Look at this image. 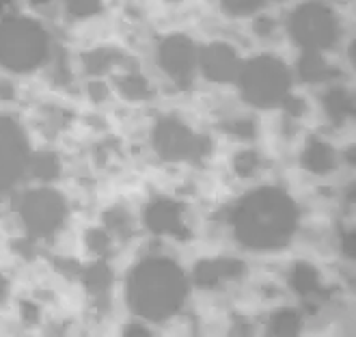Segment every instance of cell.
<instances>
[{
  "label": "cell",
  "instance_id": "6da1fadb",
  "mask_svg": "<svg viewBox=\"0 0 356 337\" xmlns=\"http://www.w3.org/2000/svg\"><path fill=\"white\" fill-rule=\"evenodd\" d=\"M296 212L287 195L266 188L250 195L238 210V238L253 249H277L285 244L294 231Z\"/></svg>",
  "mask_w": 356,
  "mask_h": 337
},
{
  "label": "cell",
  "instance_id": "7a4b0ae2",
  "mask_svg": "<svg viewBox=\"0 0 356 337\" xmlns=\"http://www.w3.org/2000/svg\"><path fill=\"white\" fill-rule=\"evenodd\" d=\"M186 294L184 277L175 264L166 260H149L136 268L130 281L132 307L152 320H162L173 313Z\"/></svg>",
  "mask_w": 356,
  "mask_h": 337
},
{
  "label": "cell",
  "instance_id": "3957f363",
  "mask_svg": "<svg viewBox=\"0 0 356 337\" xmlns=\"http://www.w3.org/2000/svg\"><path fill=\"white\" fill-rule=\"evenodd\" d=\"M48 56V35L29 17H9L0 24V63L13 72L35 70Z\"/></svg>",
  "mask_w": 356,
  "mask_h": 337
},
{
  "label": "cell",
  "instance_id": "277c9868",
  "mask_svg": "<svg viewBox=\"0 0 356 337\" xmlns=\"http://www.w3.org/2000/svg\"><path fill=\"white\" fill-rule=\"evenodd\" d=\"M289 87V74L283 63L272 56H259L242 70V89L248 102L257 107H275Z\"/></svg>",
  "mask_w": 356,
  "mask_h": 337
},
{
  "label": "cell",
  "instance_id": "5b68a950",
  "mask_svg": "<svg viewBox=\"0 0 356 337\" xmlns=\"http://www.w3.org/2000/svg\"><path fill=\"white\" fill-rule=\"evenodd\" d=\"M289 31L298 46L318 52L330 48L339 37L337 17H334V13L328 7L320 3H307L291 13Z\"/></svg>",
  "mask_w": 356,
  "mask_h": 337
},
{
  "label": "cell",
  "instance_id": "8992f818",
  "mask_svg": "<svg viewBox=\"0 0 356 337\" xmlns=\"http://www.w3.org/2000/svg\"><path fill=\"white\" fill-rule=\"evenodd\" d=\"M65 217V203L52 191H35L22 203V219L35 236H48Z\"/></svg>",
  "mask_w": 356,
  "mask_h": 337
},
{
  "label": "cell",
  "instance_id": "52a82bcc",
  "mask_svg": "<svg viewBox=\"0 0 356 337\" xmlns=\"http://www.w3.org/2000/svg\"><path fill=\"white\" fill-rule=\"evenodd\" d=\"M24 162L26 143L22 132L13 121L0 117V191L9 188L17 180Z\"/></svg>",
  "mask_w": 356,
  "mask_h": 337
},
{
  "label": "cell",
  "instance_id": "ba28073f",
  "mask_svg": "<svg viewBox=\"0 0 356 337\" xmlns=\"http://www.w3.org/2000/svg\"><path fill=\"white\" fill-rule=\"evenodd\" d=\"M160 65L175 80H188L197 65V52L188 37L175 35L162 41L160 46Z\"/></svg>",
  "mask_w": 356,
  "mask_h": 337
},
{
  "label": "cell",
  "instance_id": "9c48e42d",
  "mask_svg": "<svg viewBox=\"0 0 356 337\" xmlns=\"http://www.w3.org/2000/svg\"><path fill=\"white\" fill-rule=\"evenodd\" d=\"M156 145L164 158L175 160V158H186L193 152H197V141L193 134L188 132L179 121H162L156 132Z\"/></svg>",
  "mask_w": 356,
  "mask_h": 337
},
{
  "label": "cell",
  "instance_id": "30bf717a",
  "mask_svg": "<svg viewBox=\"0 0 356 337\" xmlns=\"http://www.w3.org/2000/svg\"><path fill=\"white\" fill-rule=\"evenodd\" d=\"M201 68L212 80H232L238 74V56L225 44H212L201 52Z\"/></svg>",
  "mask_w": 356,
  "mask_h": 337
},
{
  "label": "cell",
  "instance_id": "8fae6325",
  "mask_svg": "<svg viewBox=\"0 0 356 337\" xmlns=\"http://www.w3.org/2000/svg\"><path fill=\"white\" fill-rule=\"evenodd\" d=\"M147 223L152 229H156L158 234L162 231H175L179 227V214H177V207L171 205L169 201H160L156 203L149 214H147Z\"/></svg>",
  "mask_w": 356,
  "mask_h": 337
},
{
  "label": "cell",
  "instance_id": "7c38bea8",
  "mask_svg": "<svg viewBox=\"0 0 356 337\" xmlns=\"http://www.w3.org/2000/svg\"><path fill=\"white\" fill-rule=\"evenodd\" d=\"M302 160L311 171H316V173H326L334 166V154L324 143H311V147L305 152Z\"/></svg>",
  "mask_w": 356,
  "mask_h": 337
},
{
  "label": "cell",
  "instance_id": "4fadbf2b",
  "mask_svg": "<svg viewBox=\"0 0 356 337\" xmlns=\"http://www.w3.org/2000/svg\"><path fill=\"white\" fill-rule=\"evenodd\" d=\"M234 272H240L238 262H212V264H201L197 270V279L201 285H212L220 281L222 277H232Z\"/></svg>",
  "mask_w": 356,
  "mask_h": 337
},
{
  "label": "cell",
  "instance_id": "5bb4252c",
  "mask_svg": "<svg viewBox=\"0 0 356 337\" xmlns=\"http://www.w3.org/2000/svg\"><path fill=\"white\" fill-rule=\"evenodd\" d=\"M298 70L305 80H322L328 74V65L324 63V58L320 56L318 50H307V54L298 63Z\"/></svg>",
  "mask_w": 356,
  "mask_h": 337
},
{
  "label": "cell",
  "instance_id": "9a60e30c",
  "mask_svg": "<svg viewBox=\"0 0 356 337\" xmlns=\"http://www.w3.org/2000/svg\"><path fill=\"white\" fill-rule=\"evenodd\" d=\"M291 283H294V288L300 294H309V292H313L318 288V275H316V270H313L311 266L298 264L296 270H294V277H291Z\"/></svg>",
  "mask_w": 356,
  "mask_h": 337
},
{
  "label": "cell",
  "instance_id": "2e32d148",
  "mask_svg": "<svg viewBox=\"0 0 356 337\" xmlns=\"http://www.w3.org/2000/svg\"><path fill=\"white\" fill-rule=\"evenodd\" d=\"M272 333H279V335H291L300 329V322L296 318V313L291 311H281L272 318Z\"/></svg>",
  "mask_w": 356,
  "mask_h": 337
},
{
  "label": "cell",
  "instance_id": "e0dca14e",
  "mask_svg": "<svg viewBox=\"0 0 356 337\" xmlns=\"http://www.w3.org/2000/svg\"><path fill=\"white\" fill-rule=\"evenodd\" d=\"M326 109L332 117L341 119L352 111V102L343 91H330V95L326 97Z\"/></svg>",
  "mask_w": 356,
  "mask_h": 337
},
{
  "label": "cell",
  "instance_id": "ac0fdd59",
  "mask_svg": "<svg viewBox=\"0 0 356 337\" xmlns=\"http://www.w3.org/2000/svg\"><path fill=\"white\" fill-rule=\"evenodd\" d=\"M264 0H220V5L225 7L227 13L232 15H248L261 7Z\"/></svg>",
  "mask_w": 356,
  "mask_h": 337
},
{
  "label": "cell",
  "instance_id": "d6986e66",
  "mask_svg": "<svg viewBox=\"0 0 356 337\" xmlns=\"http://www.w3.org/2000/svg\"><path fill=\"white\" fill-rule=\"evenodd\" d=\"M65 3H67V9L78 17L93 15L102 7V0H65Z\"/></svg>",
  "mask_w": 356,
  "mask_h": 337
},
{
  "label": "cell",
  "instance_id": "ffe728a7",
  "mask_svg": "<svg viewBox=\"0 0 356 337\" xmlns=\"http://www.w3.org/2000/svg\"><path fill=\"white\" fill-rule=\"evenodd\" d=\"M123 93L130 97H143L147 95V82L138 76H130L128 80L123 82Z\"/></svg>",
  "mask_w": 356,
  "mask_h": 337
},
{
  "label": "cell",
  "instance_id": "44dd1931",
  "mask_svg": "<svg viewBox=\"0 0 356 337\" xmlns=\"http://www.w3.org/2000/svg\"><path fill=\"white\" fill-rule=\"evenodd\" d=\"M255 166H257V156L253 152H244L236 160V168H238L240 175H250L255 171Z\"/></svg>",
  "mask_w": 356,
  "mask_h": 337
},
{
  "label": "cell",
  "instance_id": "7402d4cb",
  "mask_svg": "<svg viewBox=\"0 0 356 337\" xmlns=\"http://www.w3.org/2000/svg\"><path fill=\"white\" fill-rule=\"evenodd\" d=\"M89 242L95 251H104V246L108 244V238L102 234V231H93V234L89 236Z\"/></svg>",
  "mask_w": 356,
  "mask_h": 337
},
{
  "label": "cell",
  "instance_id": "603a6c76",
  "mask_svg": "<svg viewBox=\"0 0 356 337\" xmlns=\"http://www.w3.org/2000/svg\"><path fill=\"white\" fill-rule=\"evenodd\" d=\"M270 31H272V22H270V19H259V22H257V33L264 35V33H270Z\"/></svg>",
  "mask_w": 356,
  "mask_h": 337
},
{
  "label": "cell",
  "instance_id": "cb8c5ba5",
  "mask_svg": "<svg viewBox=\"0 0 356 337\" xmlns=\"http://www.w3.org/2000/svg\"><path fill=\"white\" fill-rule=\"evenodd\" d=\"M5 294H7V281H5L3 277H0V301L5 299Z\"/></svg>",
  "mask_w": 356,
  "mask_h": 337
},
{
  "label": "cell",
  "instance_id": "d4e9b609",
  "mask_svg": "<svg viewBox=\"0 0 356 337\" xmlns=\"http://www.w3.org/2000/svg\"><path fill=\"white\" fill-rule=\"evenodd\" d=\"M33 5H46V3H50V0H31Z\"/></svg>",
  "mask_w": 356,
  "mask_h": 337
}]
</instances>
